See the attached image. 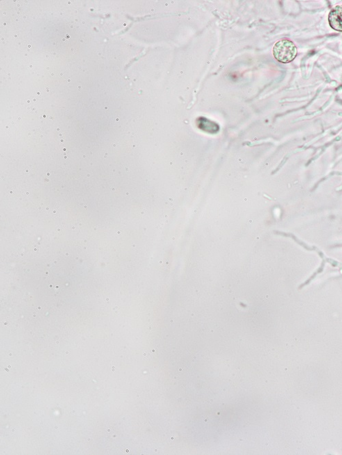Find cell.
Returning <instances> with one entry per match:
<instances>
[{"instance_id": "obj_15", "label": "cell", "mask_w": 342, "mask_h": 455, "mask_svg": "<svg viewBox=\"0 0 342 455\" xmlns=\"http://www.w3.org/2000/svg\"><path fill=\"white\" fill-rule=\"evenodd\" d=\"M47 92H49V89H47Z\"/></svg>"}, {"instance_id": "obj_2", "label": "cell", "mask_w": 342, "mask_h": 455, "mask_svg": "<svg viewBox=\"0 0 342 455\" xmlns=\"http://www.w3.org/2000/svg\"><path fill=\"white\" fill-rule=\"evenodd\" d=\"M329 25L333 29L342 32V6L334 7L329 15Z\"/></svg>"}, {"instance_id": "obj_12", "label": "cell", "mask_w": 342, "mask_h": 455, "mask_svg": "<svg viewBox=\"0 0 342 455\" xmlns=\"http://www.w3.org/2000/svg\"><path fill=\"white\" fill-rule=\"evenodd\" d=\"M66 354H69V352H68V351H67V352H66Z\"/></svg>"}, {"instance_id": "obj_7", "label": "cell", "mask_w": 342, "mask_h": 455, "mask_svg": "<svg viewBox=\"0 0 342 455\" xmlns=\"http://www.w3.org/2000/svg\"><path fill=\"white\" fill-rule=\"evenodd\" d=\"M78 89H79V90H80V89H81V85H78Z\"/></svg>"}, {"instance_id": "obj_5", "label": "cell", "mask_w": 342, "mask_h": 455, "mask_svg": "<svg viewBox=\"0 0 342 455\" xmlns=\"http://www.w3.org/2000/svg\"><path fill=\"white\" fill-rule=\"evenodd\" d=\"M66 37H67V39H69V38H70V36H69V35H66Z\"/></svg>"}, {"instance_id": "obj_11", "label": "cell", "mask_w": 342, "mask_h": 455, "mask_svg": "<svg viewBox=\"0 0 342 455\" xmlns=\"http://www.w3.org/2000/svg\"><path fill=\"white\" fill-rule=\"evenodd\" d=\"M87 71V69H85V70H83V72H85V71Z\"/></svg>"}, {"instance_id": "obj_8", "label": "cell", "mask_w": 342, "mask_h": 455, "mask_svg": "<svg viewBox=\"0 0 342 455\" xmlns=\"http://www.w3.org/2000/svg\"><path fill=\"white\" fill-rule=\"evenodd\" d=\"M5 371H6V372H9L8 369H7V368H6V369H5Z\"/></svg>"}, {"instance_id": "obj_10", "label": "cell", "mask_w": 342, "mask_h": 455, "mask_svg": "<svg viewBox=\"0 0 342 455\" xmlns=\"http://www.w3.org/2000/svg\"><path fill=\"white\" fill-rule=\"evenodd\" d=\"M8 369H10V368H11V366H10V365L8 366Z\"/></svg>"}, {"instance_id": "obj_3", "label": "cell", "mask_w": 342, "mask_h": 455, "mask_svg": "<svg viewBox=\"0 0 342 455\" xmlns=\"http://www.w3.org/2000/svg\"><path fill=\"white\" fill-rule=\"evenodd\" d=\"M198 127L207 133H216L219 131V126L216 123L210 121L206 118H199L197 120Z\"/></svg>"}, {"instance_id": "obj_6", "label": "cell", "mask_w": 342, "mask_h": 455, "mask_svg": "<svg viewBox=\"0 0 342 455\" xmlns=\"http://www.w3.org/2000/svg\"><path fill=\"white\" fill-rule=\"evenodd\" d=\"M106 430H107V431H108V432H110V431H111V429H109V428H108V429H107Z\"/></svg>"}, {"instance_id": "obj_9", "label": "cell", "mask_w": 342, "mask_h": 455, "mask_svg": "<svg viewBox=\"0 0 342 455\" xmlns=\"http://www.w3.org/2000/svg\"><path fill=\"white\" fill-rule=\"evenodd\" d=\"M55 429H58V426H55Z\"/></svg>"}, {"instance_id": "obj_4", "label": "cell", "mask_w": 342, "mask_h": 455, "mask_svg": "<svg viewBox=\"0 0 342 455\" xmlns=\"http://www.w3.org/2000/svg\"><path fill=\"white\" fill-rule=\"evenodd\" d=\"M151 355V353L149 352V351H146L144 353V356L145 357L146 360L150 359Z\"/></svg>"}, {"instance_id": "obj_1", "label": "cell", "mask_w": 342, "mask_h": 455, "mask_svg": "<svg viewBox=\"0 0 342 455\" xmlns=\"http://www.w3.org/2000/svg\"><path fill=\"white\" fill-rule=\"evenodd\" d=\"M276 60L281 63H289L297 56V48L294 42L288 39H283L276 42L272 49Z\"/></svg>"}, {"instance_id": "obj_13", "label": "cell", "mask_w": 342, "mask_h": 455, "mask_svg": "<svg viewBox=\"0 0 342 455\" xmlns=\"http://www.w3.org/2000/svg\"><path fill=\"white\" fill-rule=\"evenodd\" d=\"M56 289H59V286H56Z\"/></svg>"}, {"instance_id": "obj_14", "label": "cell", "mask_w": 342, "mask_h": 455, "mask_svg": "<svg viewBox=\"0 0 342 455\" xmlns=\"http://www.w3.org/2000/svg\"><path fill=\"white\" fill-rule=\"evenodd\" d=\"M15 429H12V432H14V431H15Z\"/></svg>"}]
</instances>
